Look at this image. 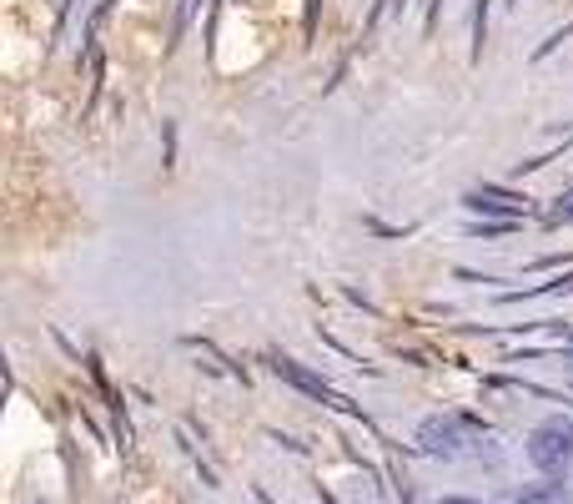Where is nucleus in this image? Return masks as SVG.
Returning a JSON list of instances; mask_svg holds the SVG:
<instances>
[{
	"label": "nucleus",
	"instance_id": "5",
	"mask_svg": "<svg viewBox=\"0 0 573 504\" xmlns=\"http://www.w3.org/2000/svg\"><path fill=\"white\" fill-rule=\"evenodd\" d=\"M443 504H473V500H443Z\"/></svg>",
	"mask_w": 573,
	"mask_h": 504
},
{
	"label": "nucleus",
	"instance_id": "4",
	"mask_svg": "<svg viewBox=\"0 0 573 504\" xmlns=\"http://www.w3.org/2000/svg\"><path fill=\"white\" fill-rule=\"evenodd\" d=\"M513 504H573V494L563 490V484H533V490H523Z\"/></svg>",
	"mask_w": 573,
	"mask_h": 504
},
{
	"label": "nucleus",
	"instance_id": "3",
	"mask_svg": "<svg viewBox=\"0 0 573 504\" xmlns=\"http://www.w3.org/2000/svg\"><path fill=\"white\" fill-rule=\"evenodd\" d=\"M277 373H282V379H287V384L307 389V394H317V399H332V389H327L323 379H313V373H307V369H297V363H287V359H282V363H277Z\"/></svg>",
	"mask_w": 573,
	"mask_h": 504
},
{
	"label": "nucleus",
	"instance_id": "1",
	"mask_svg": "<svg viewBox=\"0 0 573 504\" xmlns=\"http://www.w3.org/2000/svg\"><path fill=\"white\" fill-rule=\"evenodd\" d=\"M529 460L539 464L543 474H553V480L573 474V424L569 419H549V424L533 429L529 434Z\"/></svg>",
	"mask_w": 573,
	"mask_h": 504
},
{
	"label": "nucleus",
	"instance_id": "2",
	"mask_svg": "<svg viewBox=\"0 0 573 504\" xmlns=\"http://www.w3.org/2000/svg\"><path fill=\"white\" fill-rule=\"evenodd\" d=\"M422 450L458 460V454H463V434H458L453 419H428V424H422Z\"/></svg>",
	"mask_w": 573,
	"mask_h": 504
}]
</instances>
